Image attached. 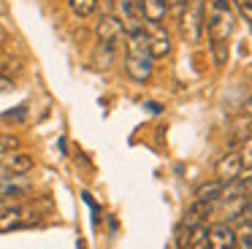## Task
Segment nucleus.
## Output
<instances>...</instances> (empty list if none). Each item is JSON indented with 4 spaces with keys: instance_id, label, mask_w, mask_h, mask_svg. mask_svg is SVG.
<instances>
[{
    "instance_id": "f3484780",
    "label": "nucleus",
    "mask_w": 252,
    "mask_h": 249,
    "mask_svg": "<svg viewBox=\"0 0 252 249\" xmlns=\"http://www.w3.org/2000/svg\"><path fill=\"white\" fill-rule=\"evenodd\" d=\"M220 192H222V182L220 179H212V182H203L201 187L195 189V198L198 200H220Z\"/></svg>"
},
{
    "instance_id": "a878e982",
    "label": "nucleus",
    "mask_w": 252,
    "mask_h": 249,
    "mask_svg": "<svg viewBox=\"0 0 252 249\" xmlns=\"http://www.w3.org/2000/svg\"><path fill=\"white\" fill-rule=\"evenodd\" d=\"M147 108H149L152 114H160V111H163V106H158V103H147Z\"/></svg>"
},
{
    "instance_id": "b1692460",
    "label": "nucleus",
    "mask_w": 252,
    "mask_h": 249,
    "mask_svg": "<svg viewBox=\"0 0 252 249\" xmlns=\"http://www.w3.org/2000/svg\"><path fill=\"white\" fill-rule=\"evenodd\" d=\"M185 5H187V0H168V11L174 8L179 16H182V11H185Z\"/></svg>"
},
{
    "instance_id": "4468645a",
    "label": "nucleus",
    "mask_w": 252,
    "mask_h": 249,
    "mask_svg": "<svg viewBox=\"0 0 252 249\" xmlns=\"http://www.w3.org/2000/svg\"><path fill=\"white\" fill-rule=\"evenodd\" d=\"M239 225L233 227L236 233V249H252V219L250 217H236Z\"/></svg>"
},
{
    "instance_id": "bb28decb",
    "label": "nucleus",
    "mask_w": 252,
    "mask_h": 249,
    "mask_svg": "<svg viewBox=\"0 0 252 249\" xmlns=\"http://www.w3.org/2000/svg\"><path fill=\"white\" fill-rule=\"evenodd\" d=\"M244 111L252 114V97H247V100H244Z\"/></svg>"
},
{
    "instance_id": "2eb2a0df",
    "label": "nucleus",
    "mask_w": 252,
    "mask_h": 249,
    "mask_svg": "<svg viewBox=\"0 0 252 249\" xmlns=\"http://www.w3.org/2000/svg\"><path fill=\"white\" fill-rule=\"evenodd\" d=\"M114 57H117V46H109V43H98L93 52V62L100 70H109L114 65Z\"/></svg>"
},
{
    "instance_id": "cd10ccee",
    "label": "nucleus",
    "mask_w": 252,
    "mask_h": 249,
    "mask_svg": "<svg viewBox=\"0 0 252 249\" xmlns=\"http://www.w3.org/2000/svg\"><path fill=\"white\" fill-rule=\"evenodd\" d=\"M222 3H233V0H222Z\"/></svg>"
},
{
    "instance_id": "a211bd4d",
    "label": "nucleus",
    "mask_w": 252,
    "mask_h": 249,
    "mask_svg": "<svg viewBox=\"0 0 252 249\" xmlns=\"http://www.w3.org/2000/svg\"><path fill=\"white\" fill-rule=\"evenodd\" d=\"M68 8L84 19V16H93L98 11V0H68Z\"/></svg>"
},
{
    "instance_id": "412c9836",
    "label": "nucleus",
    "mask_w": 252,
    "mask_h": 249,
    "mask_svg": "<svg viewBox=\"0 0 252 249\" xmlns=\"http://www.w3.org/2000/svg\"><path fill=\"white\" fill-rule=\"evenodd\" d=\"M239 157H241V165H244V168H252V135L244 141V146H241Z\"/></svg>"
},
{
    "instance_id": "1a4fd4ad",
    "label": "nucleus",
    "mask_w": 252,
    "mask_h": 249,
    "mask_svg": "<svg viewBox=\"0 0 252 249\" xmlns=\"http://www.w3.org/2000/svg\"><path fill=\"white\" fill-rule=\"evenodd\" d=\"M155 60L152 57H125V73L130 76L133 81L144 84V81L152 79V70H155Z\"/></svg>"
},
{
    "instance_id": "f8f14e48",
    "label": "nucleus",
    "mask_w": 252,
    "mask_h": 249,
    "mask_svg": "<svg viewBox=\"0 0 252 249\" xmlns=\"http://www.w3.org/2000/svg\"><path fill=\"white\" fill-rule=\"evenodd\" d=\"M3 165H6L8 173H22V176H28V173L35 168V160H33V155L17 149V152H11V155L3 157Z\"/></svg>"
},
{
    "instance_id": "0eeeda50",
    "label": "nucleus",
    "mask_w": 252,
    "mask_h": 249,
    "mask_svg": "<svg viewBox=\"0 0 252 249\" xmlns=\"http://www.w3.org/2000/svg\"><path fill=\"white\" fill-rule=\"evenodd\" d=\"M214 211V203L212 200H192L190 206H187L185 211V219H182L179 227H185V230H190V227H198V225H206V219L212 217Z\"/></svg>"
},
{
    "instance_id": "20e7f679",
    "label": "nucleus",
    "mask_w": 252,
    "mask_h": 249,
    "mask_svg": "<svg viewBox=\"0 0 252 249\" xmlns=\"http://www.w3.org/2000/svg\"><path fill=\"white\" fill-rule=\"evenodd\" d=\"M35 222V214L28 209H22L19 203H14L8 211L0 214V233H11V230H19V227H28Z\"/></svg>"
},
{
    "instance_id": "9d476101",
    "label": "nucleus",
    "mask_w": 252,
    "mask_h": 249,
    "mask_svg": "<svg viewBox=\"0 0 252 249\" xmlns=\"http://www.w3.org/2000/svg\"><path fill=\"white\" fill-rule=\"evenodd\" d=\"M241 171H244V165H241L239 152H230V155H225L222 160L217 162V179H220L222 184L236 182V179L241 176Z\"/></svg>"
},
{
    "instance_id": "5701e85b",
    "label": "nucleus",
    "mask_w": 252,
    "mask_h": 249,
    "mask_svg": "<svg viewBox=\"0 0 252 249\" xmlns=\"http://www.w3.org/2000/svg\"><path fill=\"white\" fill-rule=\"evenodd\" d=\"M25 114H28V106H17V111L3 114V119H25Z\"/></svg>"
},
{
    "instance_id": "aec40b11",
    "label": "nucleus",
    "mask_w": 252,
    "mask_h": 249,
    "mask_svg": "<svg viewBox=\"0 0 252 249\" xmlns=\"http://www.w3.org/2000/svg\"><path fill=\"white\" fill-rule=\"evenodd\" d=\"M19 149V138L14 133H0V157L11 155V152Z\"/></svg>"
},
{
    "instance_id": "c756f323",
    "label": "nucleus",
    "mask_w": 252,
    "mask_h": 249,
    "mask_svg": "<svg viewBox=\"0 0 252 249\" xmlns=\"http://www.w3.org/2000/svg\"><path fill=\"white\" fill-rule=\"evenodd\" d=\"M250 27H252V25H250Z\"/></svg>"
},
{
    "instance_id": "f03ea898",
    "label": "nucleus",
    "mask_w": 252,
    "mask_h": 249,
    "mask_svg": "<svg viewBox=\"0 0 252 249\" xmlns=\"http://www.w3.org/2000/svg\"><path fill=\"white\" fill-rule=\"evenodd\" d=\"M203 14H206V0H187L182 11V32L187 43H198L203 38Z\"/></svg>"
},
{
    "instance_id": "ddd939ff",
    "label": "nucleus",
    "mask_w": 252,
    "mask_h": 249,
    "mask_svg": "<svg viewBox=\"0 0 252 249\" xmlns=\"http://www.w3.org/2000/svg\"><path fill=\"white\" fill-rule=\"evenodd\" d=\"M125 57H149V35L147 30L136 35H125Z\"/></svg>"
},
{
    "instance_id": "423d86ee",
    "label": "nucleus",
    "mask_w": 252,
    "mask_h": 249,
    "mask_svg": "<svg viewBox=\"0 0 252 249\" xmlns=\"http://www.w3.org/2000/svg\"><path fill=\"white\" fill-rule=\"evenodd\" d=\"M147 35H149V57L152 60H163L171 54V35L165 32L163 25H147Z\"/></svg>"
},
{
    "instance_id": "4be33fe9",
    "label": "nucleus",
    "mask_w": 252,
    "mask_h": 249,
    "mask_svg": "<svg viewBox=\"0 0 252 249\" xmlns=\"http://www.w3.org/2000/svg\"><path fill=\"white\" fill-rule=\"evenodd\" d=\"M236 8H239V14L244 16L247 25H252V3H247V0H233Z\"/></svg>"
},
{
    "instance_id": "c85d7f7f",
    "label": "nucleus",
    "mask_w": 252,
    "mask_h": 249,
    "mask_svg": "<svg viewBox=\"0 0 252 249\" xmlns=\"http://www.w3.org/2000/svg\"><path fill=\"white\" fill-rule=\"evenodd\" d=\"M247 3H252V0H247Z\"/></svg>"
},
{
    "instance_id": "9b49d317",
    "label": "nucleus",
    "mask_w": 252,
    "mask_h": 249,
    "mask_svg": "<svg viewBox=\"0 0 252 249\" xmlns=\"http://www.w3.org/2000/svg\"><path fill=\"white\" fill-rule=\"evenodd\" d=\"M147 25H163L168 16V0H138Z\"/></svg>"
},
{
    "instance_id": "393cba45",
    "label": "nucleus",
    "mask_w": 252,
    "mask_h": 249,
    "mask_svg": "<svg viewBox=\"0 0 252 249\" xmlns=\"http://www.w3.org/2000/svg\"><path fill=\"white\" fill-rule=\"evenodd\" d=\"M14 90V81L8 76H0V92H11Z\"/></svg>"
},
{
    "instance_id": "7ed1b4c3",
    "label": "nucleus",
    "mask_w": 252,
    "mask_h": 249,
    "mask_svg": "<svg viewBox=\"0 0 252 249\" xmlns=\"http://www.w3.org/2000/svg\"><path fill=\"white\" fill-rule=\"evenodd\" d=\"M95 38L98 43H109V46H117V43L125 38V30H122L120 16L114 14H103L98 22H95Z\"/></svg>"
},
{
    "instance_id": "39448f33",
    "label": "nucleus",
    "mask_w": 252,
    "mask_h": 249,
    "mask_svg": "<svg viewBox=\"0 0 252 249\" xmlns=\"http://www.w3.org/2000/svg\"><path fill=\"white\" fill-rule=\"evenodd\" d=\"M206 247L209 249H236V233L228 222H214L206 230Z\"/></svg>"
},
{
    "instance_id": "6e6552de",
    "label": "nucleus",
    "mask_w": 252,
    "mask_h": 249,
    "mask_svg": "<svg viewBox=\"0 0 252 249\" xmlns=\"http://www.w3.org/2000/svg\"><path fill=\"white\" fill-rule=\"evenodd\" d=\"M30 189V179L22 176V173H6L0 176V198H22Z\"/></svg>"
},
{
    "instance_id": "f257e3e1",
    "label": "nucleus",
    "mask_w": 252,
    "mask_h": 249,
    "mask_svg": "<svg viewBox=\"0 0 252 249\" xmlns=\"http://www.w3.org/2000/svg\"><path fill=\"white\" fill-rule=\"evenodd\" d=\"M236 25V14L230 3L222 0H209L206 14H203V32H209V41H228Z\"/></svg>"
},
{
    "instance_id": "dca6fc26",
    "label": "nucleus",
    "mask_w": 252,
    "mask_h": 249,
    "mask_svg": "<svg viewBox=\"0 0 252 249\" xmlns=\"http://www.w3.org/2000/svg\"><path fill=\"white\" fill-rule=\"evenodd\" d=\"M206 230H209V225L190 227V233H187L185 241H182V249H209L206 247Z\"/></svg>"
},
{
    "instance_id": "6ab92c4d",
    "label": "nucleus",
    "mask_w": 252,
    "mask_h": 249,
    "mask_svg": "<svg viewBox=\"0 0 252 249\" xmlns=\"http://www.w3.org/2000/svg\"><path fill=\"white\" fill-rule=\"evenodd\" d=\"M230 57V43L228 41H212V60L214 65H225Z\"/></svg>"
}]
</instances>
